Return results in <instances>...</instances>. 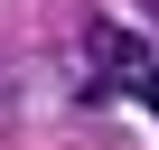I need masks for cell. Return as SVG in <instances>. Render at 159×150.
<instances>
[{
	"label": "cell",
	"mask_w": 159,
	"mask_h": 150,
	"mask_svg": "<svg viewBox=\"0 0 159 150\" xmlns=\"http://www.w3.org/2000/svg\"><path fill=\"white\" fill-rule=\"evenodd\" d=\"M150 75V38L140 28H122V19H94L84 38H75V85H84V103H103V94H131Z\"/></svg>",
	"instance_id": "6da1fadb"
},
{
	"label": "cell",
	"mask_w": 159,
	"mask_h": 150,
	"mask_svg": "<svg viewBox=\"0 0 159 150\" xmlns=\"http://www.w3.org/2000/svg\"><path fill=\"white\" fill-rule=\"evenodd\" d=\"M122 10H131V19H150L140 38H159V0H122Z\"/></svg>",
	"instance_id": "7a4b0ae2"
},
{
	"label": "cell",
	"mask_w": 159,
	"mask_h": 150,
	"mask_svg": "<svg viewBox=\"0 0 159 150\" xmlns=\"http://www.w3.org/2000/svg\"><path fill=\"white\" fill-rule=\"evenodd\" d=\"M131 94H140V103H150V122H159V66L140 75V85H131Z\"/></svg>",
	"instance_id": "3957f363"
}]
</instances>
